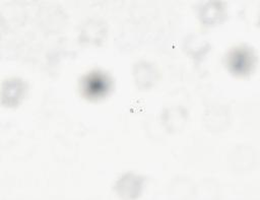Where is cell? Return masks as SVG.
<instances>
[{"label":"cell","mask_w":260,"mask_h":200,"mask_svg":"<svg viewBox=\"0 0 260 200\" xmlns=\"http://www.w3.org/2000/svg\"><path fill=\"white\" fill-rule=\"evenodd\" d=\"M254 53L248 48H236L232 50L226 58L229 70L239 76L248 75L255 65Z\"/></svg>","instance_id":"obj_2"},{"label":"cell","mask_w":260,"mask_h":200,"mask_svg":"<svg viewBox=\"0 0 260 200\" xmlns=\"http://www.w3.org/2000/svg\"><path fill=\"white\" fill-rule=\"evenodd\" d=\"M25 85L20 79H11L4 82L2 90V103L7 107H15L20 102Z\"/></svg>","instance_id":"obj_3"},{"label":"cell","mask_w":260,"mask_h":200,"mask_svg":"<svg viewBox=\"0 0 260 200\" xmlns=\"http://www.w3.org/2000/svg\"><path fill=\"white\" fill-rule=\"evenodd\" d=\"M140 186H141L140 178H138L134 175H126L118 182L117 189L121 196H124L127 198H129V194H130L129 189H131V192H132V195L134 198L138 195Z\"/></svg>","instance_id":"obj_4"},{"label":"cell","mask_w":260,"mask_h":200,"mask_svg":"<svg viewBox=\"0 0 260 200\" xmlns=\"http://www.w3.org/2000/svg\"><path fill=\"white\" fill-rule=\"evenodd\" d=\"M111 88L110 78L102 72H91L84 76L80 83V90L84 97L99 99L105 96Z\"/></svg>","instance_id":"obj_1"}]
</instances>
